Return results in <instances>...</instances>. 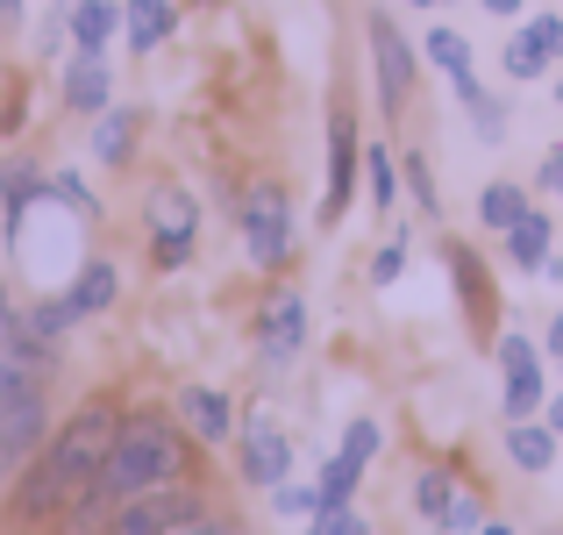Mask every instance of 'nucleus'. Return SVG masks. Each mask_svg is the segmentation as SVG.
I'll list each match as a JSON object with an SVG mask.
<instances>
[{
  "mask_svg": "<svg viewBox=\"0 0 563 535\" xmlns=\"http://www.w3.org/2000/svg\"><path fill=\"white\" fill-rule=\"evenodd\" d=\"M114 428H122V407H114V400L71 407V422H57L51 436H43V450L22 465V479H14V522H57V514L100 479V465H108V450H114Z\"/></svg>",
  "mask_w": 563,
  "mask_h": 535,
  "instance_id": "obj_1",
  "label": "nucleus"
},
{
  "mask_svg": "<svg viewBox=\"0 0 563 535\" xmlns=\"http://www.w3.org/2000/svg\"><path fill=\"white\" fill-rule=\"evenodd\" d=\"M179 479H192V428L172 422V414H157V407L122 414L114 450H108V465H100V479H93L100 493L136 500V493H151V485H179Z\"/></svg>",
  "mask_w": 563,
  "mask_h": 535,
  "instance_id": "obj_2",
  "label": "nucleus"
},
{
  "mask_svg": "<svg viewBox=\"0 0 563 535\" xmlns=\"http://www.w3.org/2000/svg\"><path fill=\"white\" fill-rule=\"evenodd\" d=\"M43 436H51V379L0 364V471L29 465L43 450Z\"/></svg>",
  "mask_w": 563,
  "mask_h": 535,
  "instance_id": "obj_3",
  "label": "nucleus"
},
{
  "mask_svg": "<svg viewBox=\"0 0 563 535\" xmlns=\"http://www.w3.org/2000/svg\"><path fill=\"white\" fill-rule=\"evenodd\" d=\"M243 250H250V264L257 272H278V264L292 258V200H286V186L278 178H257V186L243 193Z\"/></svg>",
  "mask_w": 563,
  "mask_h": 535,
  "instance_id": "obj_4",
  "label": "nucleus"
},
{
  "mask_svg": "<svg viewBox=\"0 0 563 535\" xmlns=\"http://www.w3.org/2000/svg\"><path fill=\"white\" fill-rule=\"evenodd\" d=\"M364 43H372V79H378V108L385 114H407L413 86H421V57H413V43L399 36V22L385 8L364 14Z\"/></svg>",
  "mask_w": 563,
  "mask_h": 535,
  "instance_id": "obj_5",
  "label": "nucleus"
},
{
  "mask_svg": "<svg viewBox=\"0 0 563 535\" xmlns=\"http://www.w3.org/2000/svg\"><path fill=\"white\" fill-rule=\"evenodd\" d=\"M200 514H207V493L192 479H179V485H151V493H136V500H114L108 535H179L186 522H200Z\"/></svg>",
  "mask_w": 563,
  "mask_h": 535,
  "instance_id": "obj_6",
  "label": "nucleus"
},
{
  "mask_svg": "<svg viewBox=\"0 0 563 535\" xmlns=\"http://www.w3.org/2000/svg\"><path fill=\"white\" fill-rule=\"evenodd\" d=\"M493 350H499V414H507V422H536V414L550 407V379H542L536 343L507 329Z\"/></svg>",
  "mask_w": 563,
  "mask_h": 535,
  "instance_id": "obj_7",
  "label": "nucleus"
},
{
  "mask_svg": "<svg viewBox=\"0 0 563 535\" xmlns=\"http://www.w3.org/2000/svg\"><path fill=\"white\" fill-rule=\"evenodd\" d=\"M143 221H151V264L157 272H179L192 258V236H200V207H192L186 186H157L151 207H143Z\"/></svg>",
  "mask_w": 563,
  "mask_h": 535,
  "instance_id": "obj_8",
  "label": "nucleus"
},
{
  "mask_svg": "<svg viewBox=\"0 0 563 535\" xmlns=\"http://www.w3.org/2000/svg\"><path fill=\"white\" fill-rule=\"evenodd\" d=\"M357 178H364L357 114L335 108V114H329V200H321V221H343V215H350V200H357Z\"/></svg>",
  "mask_w": 563,
  "mask_h": 535,
  "instance_id": "obj_9",
  "label": "nucleus"
},
{
  "mask_svg": "<svg viewBox=\"0 0 563 535\" xmlns=\"http://www.w3.org/2000/svg\"><path fill=\"white\" fill-rule=\"evenodd\" d=\"M499 65H507V79H542L550 65H563V14L556 8H542L536 22H521L507 36V51H499Z\"/></svg>",
  "mask_w": 563,
  "mask_h": 535,
  "instance_id": "obj_10",
  "label": "nucleus"
},
{
  "mask_svg": "<svg viewBox=\"0 0 563 535\" xmlns=\"http://www.w3.org/2000/svg\"><path fill=\"white\" fill-rule=\"evenodd\" d=\"M300 350H307V301H300V293L264 301V315H257V357L278 371V364H292Z\"/></svg>",
  "mask_w": 563,
  "mask_h": 535,
  "instance_id": "obj_11",
  "label": "nucleus"
},
{
  "mask_svg": "<svg viewBox=\"0 0 563 535\" xmlns=\"http://www.w3.org/2000/svg\"><path fill=\"white\" fill-rule=\"evenodd\" d=\"M243 479H250V485H264V493L292 479V443L278 436L264 414H250V422H243Z\"/></svg>",
  "mask_w": 563,
  "mask_h": 535,
  "instance_id": "obj_12",
  "label": "nucleus"
},
{
  "mask_svg": "<svg viewBox=\"0 0 563 535\" xmlns=\"http://www.w3.org/2000/svg\"><path fill=\"white\" fill-rule=\"evenodd\" d=\"M179 422L192 428V443H229L235 436V407L221 385H186L179 393Z\"/></svg>",
  "mask_w": 563,
  "mask_h": 535,
  "instance_id": "obj_13",
  "label": "nucleus"
},
{
  "mask_svg": "<svg viewBox=\"0 0 563 535\" xmlns=\"http://www.w3.org/2000/svg\"><path fill=\"white\" fill-rule=\"evenodd\" d=\"M65 108H71V114L114 108V79H108V57H100V51H79V57L65 65Z\"/></svg>",
  "mask_w": 563,
  "mask_h": 535,
  "instance_id": "obj_14",
  "label": "nucleus"
},
{
  "mask_svg": "<svg viewBox=\"0 0 563 535\" xmlns=\"http://www.w3.org/2000/svg\"><path fill=\"white\" fill-rule=\"evenodd\" d=\"M421 57H428V65H435L442 79L456 86V100H464V94H478V72H471V43H464V29L435 22V29L421 36Z\"/></svg>",
  "mask_w": 563,
  "mask_h": 535,
  "instance_id": "obj_15",
  "label": "nucleus"
},
{
  "mask_svg": "<svg viewBox=\"0 0 563 535\" xmlns=\"http://www.w3.org/2000/svg\"><path fill=\"white\" fill-rule=\"evenodd\" d=\"M550 250H556V215H550V207H528V215L507 229V258L521 264V272H542Z\"/></svg>",
  "mask_w": 563,
  "mask_h": 535,
  "instance_id": "obj_16",
  "label": "nucleus"
},
{
  "mask_svg": "<svg viewBox=\"0 0 563 535\" xmlns=\"http://www.w3.org/2000/svg\"><path fill=\"white\" fill-rule=\"evenodd\" d=\"M65 29H71V43H79V51H100V57H108L114 29H122V8H114V0H65Z\"/></svg>",
  "mask_w": 563,
  "mask_h": 535,
  "instance_id": "obj_17",
  "label": "nucleus"
},
{
  "mask_svg": "<svg viewBox=\"0 0 563 535\" xmlns=\"http://www.w3.org/2000/svg\"><path fill=\"white\" fill-rule=\"evenodd\" d=\"M122 29H129V51H157L179 29V8L172 0H122Z\"/></svg>",
  "mask_w": 563,
  "mask_h": 535,
  "instance_id": "obj_18",
  "label": "nucleus"
},
{
  "mask_svg": "<svg viewBox=\"0 0 563 535\" xmlns=\"http://www.w3.org/2000/svg\"><path fill=\"white\" fill-rule=\"evenodd\" d=\"M442 258H450V272H456V293H464L471 321H478V329H493V293H485V264H478V250H471V243H442Z\"/></svg>",
  "mask_w": 563,
  "mask_h": 535,
  "instance_id": "obj_19",
  "label": "nucleus"
},
{
  "mask_svg": "<svg viewBox=\"0 0 563 535\" xmlns=\"http://www.w3.org/2000/svg\"><path fill=\"white\" fill-rule=\"evenodd\" d=\"M114 293H122V272H114V264L108 258H86L79 264V279H71V293H65V301H71V315H100V307H114Z\"/></svg>",
  "mask_w": 563,
  "mask_h": 535,
  "instance_id": "obj_20",
  "label": "nucleus"
},
{
  "mask_svg": "<svg viewBox=\"0 0 563 535\" xmlns=\"http://www.w3.org/2000/svg\"><path fill=\"white\" fill-rule=\"evenodd\" d=\"M136 108H100L93 114V157L100 165H129V151H136Z\"/></svg>",
  "mask_w": 563,
  "mask_h": 535,
  "instance_id": "obj_21",
  "label": "nucleus"
},
{
  "mask_svg": "<svg viewBox=\"0 0 563 535\" xmlns=\"http://www.w3.org/2000/svg\"><path fill=\"white\" fill-rule=\"evenodd\" d=\"M556 450H563V443H556L550 422H507V457H514L521 471H550Z\"/></svg>",
  "mask_w": 563,
  "mask_h": 535,
  "instance_id": "obj_22",
  "label": "nucleus"
},
{
  "mask_svg": "<svg viewBox=\"0 0 563 535\" xmlns=\"http://www.w3.org/2000/svg\"><path fill=\"white\" fill-rule=\"evenodd\" d=\"M51 186V178H43L36 165H29V157H8V165H0V200H8V236L22 229V215H29V200H36V193Z\"/></svg>",
  "mask_w": 563,
  "mask_h": 535,
  "instance_id": "obj_23",
  "label": "nucleus"
},
{
  "mask_svg": "<svg viewBox=\"0 0 563 535\" xmlns=\"http://www.w3.org/2000/svg\"><path fill=\"white\" fill-rule=\"evenodd\" d=\"M456 493H464V485H456V479H450L442 465H428L421 479H413V514H421L428 528H442V514L456 507Z\"/></svg>",
  "mask_w": 563,
  "mask_h": 535,
  "instance_id": "obj_24",
  "label": "nucleus"
},
{
  "mask_svg": "<svg viewBox=\"0 0 563 535\" xmlns=\"http://www.w3.org/2000/svg\"><path fill=\"white\" fill-rule=\"evenodd\" d=\"M521 215H528V186H514V178H493V186L478 193V221H485V229L507 236Z\"/></svg>",
  "mask_w": 563,
  "mask_h": 535,
  "instance_id": "obj_25",
  "label": "nucleus"
},
{
  "mask_svg": "<svg viewBox=\"0 0 563 535\" xmlns=\"http://www.w3.org/2000/svg\"><path fill=\"white\" fill-rule=\"evenodd\" d=\"M357 485H364V465H357V457H343V450H335L329 465H321L314 493H321V507H350V500H357Z\"/></svg>",
  "mask_w": 563,
  "mask_h": 535,
  "instance_id": "obj_26",
  "label": "nucleus"
},
{
  "mask_svg": "<svg viewBox=\"0 0 563 535\" xmlns=\"http://www.w3.org/2000/svg\"><path fill=\"white\" fill-rule=\"evenodd\" d=\"M364 186H372L378 215H393V200H399V186H407V178H399V157L385 151V143H372V151H364Z\"/></svg>",
  "mask_w": 563,
  "mask_h": 535,
  "instance_id": "obj_27",
  "label": "nucleus"
},
{
  "mask_svg": "<svg viewBox=\"0 0 563 535\" xmlns=\"http://www.w3.org/2000/svg\"><path fill=\"white\" fill-rule=\"evenodd\" d=\"M464 114H471V129H478V143H507V100H493L478 86V94H464Z\"/></svg>",
  "mask_w": 563,
  "mask_h": 535,
  "instance_id": "obj_28",
  "label": "nucleus"
},
{
  "mask_svg": "<svg viewBox=\"0 0 563 535\" xmlns=\"http://www.w3.org/2000/svg\"><path fill=\"white\" fill-rule=\"evenodd\" d=\"M399 178H407V193H413V207H421V215H442V186H435V172H428L421 151L399 157Z\"/></svg>",
  "mask_w": 563,
  "mask_h": 535,
  "instance_id": "obj_29",
  "label": "nucleus"
},
{
  "mask_svg": "<svg viewBox=\"0 0 563 535\" xmlns=\"http://www.w3.org/2000/svg\"><path fill=\"white\" fill-rule=\"evenodd\" d=\"M71 321H79V315H71V301H65V293H57V301H36V307H29V329H36L43 343H65V336H71Z\"/></svg>",
  "mask_w": 563,
  "mask_h": 535,
  "instance_id": "obj_30",
  "label": "nucleus"
},
{
  "mask_svg": "<svg viewBox=\"0 0 563 535\" xmlns=\"http://www.w3.org/2000/svg\"><path fill=\"white\" fill-rule=\"evenodd\" d=\"M378 450H385V428L372 422V414H357V422L343 428V457H357V465L372 471V457H378Z\"/></svg>",
  "mask_w": 563,
  "mask_h": 535,
  "instance_id": "obj_31",
  "label": "nucleus"
},
{
  "mask_svg": "<svg viewBox=\"0 0 563 535\" xmlns=\"http://www.w3.org/2000/svg\"><path fill=\"white\" fill-rule=\"evenodd\" d=\"M399 272H407V229H393V236L372 250V286H393Z\"/></svg>",
  "mask_w": 563,
  "mask_h": 535,
  "instance_id": "obj_32",
  "label": "nucleus"
},
{
  "mask_svg": "<svg viewBox=\"0 0 563 535\" xmlns=\"http://www.w3.org/2000/svg\"><path fill=\"white\" fill-rule=\"evenodd\" d=\"M307 535H372V522L357 507H314V528Z\"/></svg>",
  "mask_w": 563,
  "mask_h": 535,
  "instance_id": "obj_33",
  "label": "nucleus"
},
{
  "mask_svg": "<svg viewBox=\"0 0 563 535\" xmlns=\"http://www.w3.org/2000/svg\"><path fill=\"white\" fill-rule=\"evenodd\" d=\"M485 528V500L478 493H456V507L442 514V535H478Z\"/></svg>",
  "mask_w": 563,
  "mask_h": 535,
  "instance_id": "obj_34",
  "label": "nucleus"
},
{
  "mask_svg": "<svg viewBox=\"0 0 563 535\" xmlns=\"http://www.w3.org/2000/svg\"><path fill=\"white\" fill-rule=\"evenodd\" d=\"M43 193H51V200H65V207H79V215H100V200L86 193V178H71V172H51V186H43Z\"/></svg>",
  "mask_w": 563,
  "mask_h": 535,
  "instance_id": "obj_35",
  "label": "nucleus"
},
{
  "mask_svg": "<svg viewBox=\"0 0 563 535\" xmlns=\"http://www.w3.org/2000/svg\"><path fill=\"white\" fill-rule=\"evenodd\" d=\"M272 507H278V514H314L321 493H314V485H292V479H286V485H272Z\"/></svg>",
  "mask_w": 563,
  "mask_h": 535,
  "instance_id": "obj_36",
  "label": "nucleus"
},
{
  "mask_svg": "<svg viewBox=\"0 0 563 535\" xmlns=\"http://www.w3.org/2000/svg\"><path fill=\"white\" fill-rule=\"evenodd\" d=\"M179 535H250V528H243V522H235V514H214V507H207V514H200V522H186Z\"/></svg>",
  "mask_w": 563,
  "mask_h": 535,
  "instance_id": "obj_37",
  "label": "nucleus"
},
{
  "mask_svg": "<svg viewBox=\"0 0 563 535\" xmlns=\"http://www.w3.org/2000/svg\"><path fill=\"white\" fill-rule=\"evenodd\" d=\"M536 186H542V193H556V200H563V143H556V151H550V157L536 165Z\"/></svg>",
  "mask_w": 563,
  "mask_h": 535,
  "instance_id": "obj_38",
  "label": "nucleus"
},
{
  "mask_svg": "<svg viewBox=\"0 0 563 535\" xmlns=\"http://www.w3.org/2000/svg\"><path fill=\"white\" fill-rule=\"evenodd\" d=\"M478 8H485V14H499V22H514V14H521L528 0H478Z\"/></svg>",
  "mask_w": 563,
  "mask_h": 535,
  "instance_id": "obj_39",
  "label": "nucleus"
},
{
  "mask_svg": "<svg viewBox=\"0 0 563 535\" xmlns=\"http://www.w3.org/2000/svg\"><path fill=\"white\" fill-rule=\"evenodd\" d=\"M550 357H556V371H563V307H556V321H550Z\"/></svg>",
  "mask_w": 563,
  "mask_h": 535,
  "instance_id": "obj_40",
  "label": "nucleus"
},
{
  "mask_svg": "<svg viewBox=\"0 0 563 535\" xmlns=\"http://www.w3.org/2000/svg\"><path fill=\"white\" fill-rule=\"evenodd\" d=\"M14 329V301H8V286H0V336Z\"/></svg>",
  "mask_w": 563,
  "mask_h": 535,
  "instance_id": "obj_41",
  "label": "nucleus"
},
{
  "mask_svg": "<svg viewBox=\"0 0 563 535\" xmlns=\"http://www.w3.org/2000/svg\"><path fill=\"white\" fill-rule=\"evenodd\" d=\"M550 428H556V443H563V385H556V400H550Z\"/></svg>",
  "mask_w": 563,
  "mask_h": 535,
  "instance_id": "obj_42",
  "label": "nucleus"
},
{
  "mask_svg": "<svg viewBox=\"0 0 563 535\" xmlns=\"http://www.w3.org/2000/svg\"><path fill=\"white\" fill-rule=\"evenodd\" d=\"M14 14H22V0H0V22H14Z\"/></svg>",
  "mask_w": 563,
  "mask_h": 535,
  "instance_id": "obj_43",
  "label": "nucleus"
},
{
  "mask_svg": "<svg viewBox=\"0 0 563 535\" xmlns=\"http://www.w3.org/2000/svg\"><path fill=\"white\" fill-rule=\"evenodd\" d=\"M478 535H514V528H507V522H485V528H478Z\"/></svg>",
  "mask_w": 563,
  "mask_h": 535,
  "instance_id": "obj_44",
  "label": "nucleus"
},
{
  "mask_svg": "<svg viewBox=\"0 0 563 535\" xmlns=\"http://www.w3.org/2000/svg\"><path fill=\"white\" fill-rule=\"evenodd\" d=\"M407 8H442V0H407Z\"/></svg>",
  "mask_w": 563,
  "mask_h": 535,
  "instance_id": "obj_45",
  "label": "nucleus"
},
{
  "mask_svg": "<svg viewBox=\"0 0 563 535\" xmlns=\"http://www.w3.org/2000/svg\"><path fill=\"white\" fill-rule=\"evenodd\" d=\"M207 8H214V0H207Z\"/></svg>",
  "mask_w": 563,
  "mask_h": 535,
  "instance_id": "obj_46",
  "label": "nucleus"
}]
</instances>
